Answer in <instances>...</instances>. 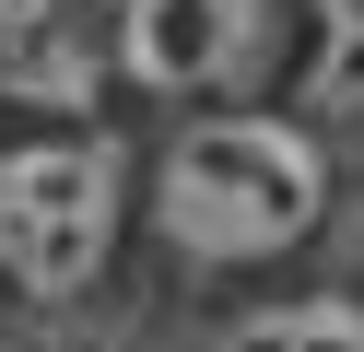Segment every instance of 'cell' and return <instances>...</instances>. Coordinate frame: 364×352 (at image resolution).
<instances>
[{
    "label": "cell",
    "instance_id": "3957f363",
    "mask_svg": "<svg viewBox=\"0 0 364 352\" xmlns=\"http://www.w3.org/2000/svg\"><path fill=\"white\" fill-rule=\"evenodd\" d=\"M270 36V0H118V70L141 94H223Z\"/></svg>",
    "mask_w": 364,
    "mask_h": 352
},
{
    "label": "cell",
    "instance_id": "5b68a950",
    "mask_svg": "<svg viewBox=\"0 0 364 352\" xmlns=\"http://www.w3.org/2000/svg\"><path fill=\"white\" fill-rule=\"evenodd\" d=\"M317 106H364V12H329V47H317Z\"/></svg>",
    "mask_w": 364,
    "mask_h": 352
},
{
    "label": "cell",
    "instance_id": "52a82bcc",
    "mask_svg": "<svg viewBox=\"0 0 364 352\" xmlns=\"http://www.w3.org/2000/svg\"><path fill=\"white\" fill-rule=\"evenodd\" d=\"M48 352H118V341H95V329H71V341H48Z\"/></svg>",
    "mask_w": 364,
    "mask_h": 352
},
{
    "label": "cell",
    "instance_id": "277c9868",
    "mask_svg": "<svg viewBox=\"0 0 364 352\" xmlns=\"http://www.w3.org/2000/svg\"><path fill=\"white\" fill-rule=\"evenodd\" d=\"M200 352H364V305L353 294H294V305H259V317L212 329Z\"/></svg>",
    "mask_w": 364,
    "mask_h": 352
},
{
    "label": "cell",
    "instance_id": "6da1fadb",
    "mask_svg": "<svg viewBox=\"0 0 364 352\" xmlns=\"http://www.w3.org/2000/svg\"><path fill=\"white\" fill-rule=\"evenodd\" d=\"M329 211V153L294 117H188L153 164V223H165L176 258H212V270H247V258H282L294 235H317Z\"/></svg>",
    "mask_w": 364,
    "mask_h": 352
},
{
    "label": "cell",
    "instance_id": "8992f818",
    "mask_svg": "<svg viewBox=\"0 0 364 352\" xmlns=\"http://www.w3.org/2000/svg\"><path fill=\"white\" fill-rule=\"evenodd\" d=\"M48 23H59V0H0V59H12L24 36H48Z\"/></svg>",
    "mask_w": 364,
    "mask_h": 352
},
{
    "label": "cell",
    "instance_id": "7a4b0ae2",
    "mask_svg": "<svg viewBox=\"0 0 364 352\" xmlns=\"http://www.w3.org/2000/svg\"><path fill=\"white\" fill-rule=\"evenodd\" d=\"M118 211H129V164L118 141L71 129V141H24V153H0V270H12V294L36 305H71L106 282V258H118Z\"/></svg>",
    "mask_w": 364,
    "mask_h": 352
}]
</instances>
